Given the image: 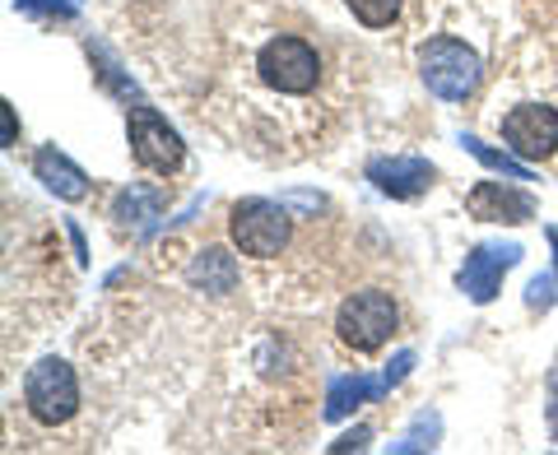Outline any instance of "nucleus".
<instances>
[{"instance_id":"obj_1","label":"nucleus","mask_w":558,"mask_h":455,"mask_svg":"<svg viewBox=\"0 0 558 455\" xmlns=\"http://www.w3.org/2000/svg\"><path fill=\"white\" fill-rule=\"evenodd\" d=\"M418 75H424V84L438 98L465 102L480 89L484 65L461 38H433V42H424V51H418Z\"/></svg>"},{"instance_id":"obj_2","label":"nucleus","mask_w":558,"mask_h":455,"mask_svg":"<svg viewBox=\"0 0 558 455\" xmlns=\"http://www.w3.org/2000/svg\"><path fill=\"white\" fill-rule=\"evenodd\" d=\"M24 399H28V414L38 418V423H47V428L65 423V418L80 409V381H75V367H70L65 358H43L38 367H28Z\"/></svg>"},{"instance_id":"obj_3","label":"nucleus","mask_w":558,"mask_h":455,"mask_svg":"<svg viewBox=\"0 0 558 455\" xmlns=\"http://www.w3.org/2000/svg\"><path fill=\"white\" fill-rule=\"evenodd\" d=\"M336 330H340V340L349 348H359V354H373V348H381V344L391 340V330H396V303H391V293H381V288L354 293L340 307Z\"/></svg>"},{"instance_id":"obj_4","label":"nucleus","mask_w":558,"mask_h":455,"mask_svg":"<svg viewBox=\"0 0 558 455\" xmlns=\"http://www.w3.org/2000/svg\"><path fill=\"white\" fill-rule=\"evenodd\" d=\"M256 70L279 94H312L317 89V75H322V61L303 38H270L260 47Z\"/></svg>"},{"instance_id":"obj_5","label":"nucleus","mask_w":558,"mask_h":455,"mask_svg":"<svg viewBox=\"0 0 558 455\" xmlns=\"http://www.w3.org/2000/svg\"><path fill=\"white\" fill-rule=\"evenodd\" d=\"M233 242L247 256L270 260L289 247V214L275 200H242L233 209Z\"/></svg>"},{"instance_id":"obj_6","label":"nucleus","mask_w":558,"mask_h":455,"mask_svg":"<svg viewBox=\"0 0 558 455\" xmlns=\"http://www.w3.org/2000/svg\"><path fill=\"white\" fill-rule=\"evenodd\" d=\"M131 149H135V159L145 163L149 172H178L182 168V135L168 126V121L154 112V108H145V102H140V108H131Z\"/></svg>"},{"instance_id":"obj_7","label":"nucleus","mask_w":558,"mask_h":455,"mask_svg":"<svg viewBox=\"0 0 558 455\" xmlns=\"http://www.w3.org/2000/svg\"><path fill=\"white\" fill-rule=\"evenodd\" d=\"M502 139L512 145L517 159L539 163L558 149V112L539 108V102H526V108H512L502 116Z\"/></svg>"},{"instance_id":"obj_8","label":"nucleus","mask_w":558,"mask_h":455,"mask_svg":"<svg viewBox=\"0 0 558 455\" xmlns=\"http://www.w3.org/2000/svg\"><path fill=\"white\" fill-rule=\"evenodd\" d=\"M521 260V247L517 242H484V247H475L465 256V266H461V293L470 297V303H494L498 288H502V274H508L512 266Z\"/></svg>"},{"instance_id":"obj_9","label":"nucleus","mask_w":558,"mask_h":455,"mask_svg":"<svg viewBox=\"0 0 558 455\" xmlns=\"http://www.w3.org/2000/svg\"><path fill=\"white\" fill-rule=\"evenodd\" d=\"M368 182L391 200H414L433 186V163L418 153H400V159H373L368 163Z\"/></svg>"},{"instance_id":"obj_10","label":"nucleus","mask_w":558,"mask_h":455,"mask_svg":"<svg viewBox=\"0 0 558 455\" xmlns=\"http://www.w3.org/2000/svg\"><path fill=\"white\" fill-rule=\"evenodd\" d=\"M470 219L484 223H531L535 219V200L521 186H502V182H480L465 196Z\"/></svg>"},{"instance_id":"obj_11","label":"nucleus","mask_w":558,"mask_h":455,"mask_svg":"<svg viewBox=\"0 0 558 455\" xmlns=\"http://www.w3.org/2000/svg\"><path fill=\"white\" fill-rule=\"evenodd\" d=\"M391 386H387V377H336L330 381V391H326V418L330 423H340V418H349L359 405H368V399H381Z\"/></svg>"},{"instance_id":"obj_12","label":"nucleus","mask_w":558,"mask_h":455,"mask_svg":"<svg viewBox=\"0 0 558 455\" xmlns=\"http://www.w3.org/2000/svg\"><path fill=\"white\" fill-rule=\"evenodd\" d=\"M33 172H38V182L61 200H84L89 196V177H84V168L70 163L61 149H43L38 159H33Z\"/></svg>"},{"instance_id":"obj_13","label":"nucleus","mask_w":558,"mask_h":455,"mask_svg":"<svg viewBox=\"0 0 558 455\" xmlns=\"http://www.w3.org/2000/svg\"><path fill=\"white\" fill-rule=\"evenodd\" d=\"M186 279H191V288H201L209 297H223V293L238 288V260L223 247H205L196 260H191Z\"/></svg>"},{"instance_id":"obj_14","label":"nucleus","mask_w":558,"mask_h":455,"mask_svg":"<svg viewBox=\"0 0 558 455\" xmlns=\"http://www.w3.org/2000/svg\"><path fill=\"white\" fill-rule=\"evenodd\" d=\"M163 205H168L163 190H154V186H131V190H121V196H117V219L140 228V223L159 219Z\"/></svg>"},{"instance_id":"obj_15","label":"nucleus","mask_w":558,"mask_h":455,"mask_svg":"<svg viewBox=\"0 0 558 455\" xmlns=\"http://www.w3.org/2000/svg\"><path fill=\"white\" fill-rule=\"evenodd\" d=\"M461 149H465V153H475V159H480L484 168L502 172V177H512V182H531V168H526V163L512 159V153H502V149H488L480 135H461Z\"/></svg>"},{"instance_id":"obj_16","label":"nucleus","mask_w":558,"mask_h":455,"mask_svg":"<svg viewBox=\"0 0 558 455\" xmlns=\"http://www.w3.org/2000/svg\"><path fill=\"white\" fill-rule=\"evenodd\" d=\"M344 5L354 10L359 24H368V28H387L400 14V0H344Z\"/></svg>"},{"instance_id":"obj_17","label":"nucleus","mask_w":558,"mask_h":455,"mask_svg":"<svg viewBox=\"0 0 558 455\" xmlns=\"http://www.w3.org/2000/svg\"><path fill=\"white\" fill-rule=\"evenodd\" d=\"M438 432H442L438 414H418L414 428L405 432V442H396V451H433V446H438Z\"/></svg>"},{"instance_id":"obj_18","label":"nucleus","mask_w":558,"mask_h":455,"mask_svg":"<svg viewBox=\"0 0 558 455\" xmlns=\"http://www.w3.org/2000/svg\"><path fill=\"white\" fill-rule=\"evenodd\" d=\"M20 14H33V20H75V0H14Z\"/></svg>"},{"instance_id":"obj_19","label":"nucleus","mask_w":558,"mask_h":455,"mask_svg":"<svg viewBox=\"0 0 558 455\" xmlns=\"http://www.w3.org/2000/svg\"><path fill=\"white\" fill-rule=\"evenodd\" d=\"M554 279H558V274H535V279H531V288H526V303H531V307L545 311V307L554 303Z\"/></svg>"},{"instance_id":"obj_20","label":"nucleus","mask_w":558,"mask_h":455,"mask_svg":"<svg viewBox=\"0 0 558 455\" xmlns=\"http://www.w3.org/2000/svg\"><path fill=\"white\" fill-rule=\"evenodd\" d=\"M410 367H414V354H396V358H391V367L381 372V377H387V386H400V381L410 377Z\"/></svg>"},{"instance_id":"obj_21","label":"nucleus","mask_w":558,"mask_h":455,"mask_svg":"<svg viewBox=\"0 0 558 455\" xmlns=\"http://www.w3.org/2000/svg\"><path fill=\"white\" fill-rule=\"evenodd\" d=\"M363 446H368V428H354V432H344L340 442H330V451H336V455H344V451H363Z\"/></svg>"},{"instance_id":"obj_22","label":"nucleus","mask_w":558,"mask_h":455,"mask_svg":"<svg viewBox=\"0 0 558 455\" xmlns=\"http://www.w3.org/2000/svg\"><path fill=\"white\" fill-rule=\"evenodd\" d=\"M549 432L558 436V358L549 367Z\"/></svg>"},{"instance_id":"obj_23","label":"nucleus","mask_w":558,"mask_h":455,"mask_svg":"<svg viewBox=\"0 0 558 455\" xmlns=\"http://www.w3.org/2000/svg\"><path fill=\"white\" fill-rule=\"evenodd\" d=\"M0 112H5V145H14V108L5 102V108H0Z\"/></svg>"},{"instance_id":"obj_24","label":"nucleus","mask_w":558,"mask_h":455,"mask_svg":"<svg viewBox=\"0 0 558 455\" xmlns=\"http://www.w3.org/2000/svg\"><path fill=\"white\" fill-rule=\"evenodd\" d=\"M549 242H554V251H558V228H549ZM554 274H558V256H554Z\"/></svg>"}]
</instances>
